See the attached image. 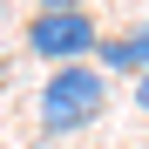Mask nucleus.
<instances>
[{
	"label": "nucleus",
	"instance_id": "1",
	"mask_svg": "<svg viewBox=\"0 0 149 149\" xmlns=\"http://www.w3.org/2000/svg\"><path fill=\"white\" fill-rule=\"evenodd\" d=\"M102 109H109V74L95 61H68V68L47 74V88H41V129L47 136L88 129V122H102Z\"/></svg>",
	"mask_w": 149,
	"mask_h": 149
},
{
	"label": "nucleus",
	"instance_id": "2",
	"mask_svg": "<svg viewBox=\"0 0 149 149\" xmlns=\"http://www.w3.org/2000/svg\"><path fill=\"white\" fill-rule=\"evenodd\" d=\"M20 47L41 54V61H54V68H68V61H88L102 47V27H95L88 7H61V14H34L20 27Z\"/></svg>",
	"mask_w": 149,
	"mask_h": 149
},
{
	"label": "nucleus",
	"instance_id": "3",
	"mask_svg": "<svg viewBox=\"0 0 149 149\" xmlns=\"http://www.w3.org/2000/svg\"><path fill=\"white\" fill-rule=\"evenodd\" d=\"M95 68L102 74H149V20L129 27V34H115V41H102L95 47Z\"/></svg>",
	"mask_w": 149,
	"mask_h": 149
},
{
	"label": "nucleus",
	"instance_id": "4",
	"mask_svg": "<svg viewBox=\"0 0 149 149\" xmlns=\"http://www.w3.org/2000/svg\"><path fill=\"white\" fill-rule=\"evenodd\" d=\"M61 7H81V0H34V14H61Z\"/></svg>",
	"mask_w": 149,
	"mask_h": 149
},
{
	"label": "nucleus",
	"instance_id": "5",
	"mask_svg": "<svg viewBox=\"0 0 149 149\" xmlns=\"http://www.w3.org/2000/svg\"><path fill=\"white\" fill-rule=\"evenodd\" d=\"M136 109L149 115V74H136Z\"/></svg>",
	"mask_w": 149,
	"mask_h": 149
}]
</instances>
